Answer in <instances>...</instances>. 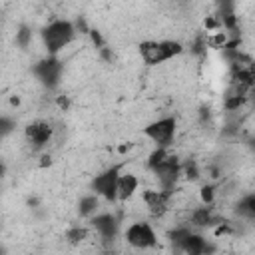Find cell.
I'll return each mask as SVG.
<instances>
[{
  "instance_id": "6da1fadb",
  "label": "cell",
  "mask_w": 255,
  "mask_h": 255,
  "mask_svg": "<svg viewBox=\"0 0 255 255\" xmlns=\"http://www.w3.org/2000/svg\"><path fill=\"white\" fill-rule=\"evenodd\" d=\"M76 38L74 24L70 20H54L42 30V42L48 50V56H56Z\"/></svg>"
},
{
  "instance_id": "7a4b0ae2",
  "label": "cell",
  "mask_w": 255,
  "mask_h": 255,
  "mask_svg": "<svg viewBox=\"0 0 255 255\" xmlns=\"http://www.w3.org/2000/svg\"><path fill=\"white\" fill-rule=\"evenodd\" d=\"M183 52V46L175 40H145L139 44V56L147 66H157L163 64Z\"/></svg>"
},
{
  "instance_id": "3957f363",
  "label": "cell",
  "mask_w": 255,
  "mask_h": 255,
  "mask_svg": "<svg viewBox=\"0 0 255 255\" xmlns=\"http://www.w3.org/2000/svg\"><path fill=\"white\" fill-rule=\"evenodd\" d=\"M175 129H177V120L173 116H167V118H159V120L147 124L143 128V135L149 137L157 147L167 149L175 137Z\"/></svg>"
},
{
  "instance_id": "277c9868",
  "label": "cell",
  "mask_w": 255,
  "mask_h": 255,
  "mask_svg": "<svg viewBox=\"0 0 255 255\" xmlns=\"http://www.w3.org/2000/svg\"><path fill=\"white\" fill-rule=\"evenodd\" d=\"M122 173V163H116L108 169H104L102 173H98L92 179V189L98 197H104L106 201L114 203L118 201V177Z\"/></svg>"
},
{
  "instance_id": "5b68a950",
  "label": "cell",
  "mask_w": 255,
  "mask_h": 255,
  "mask_svg": "<svg viewBox=\"0 0 255 255\" xmlns=\"http://www.w3.org/2000/svg\"><path fill=\"white\" fill-rule=\"evenodd\" d=\"M151 171L155 173V177L159 181V191L171 195L173 189H175V185H177V179L181 175V161H179L177 155L167 153V157L157 167H153Z\"/></svg>"
},
{
  "instance_id": "8992f818",
  "label": "cell",
  "mask_w": 255,
  "mask_h": 255,
  "mask_svg": "<svg viewBox=\"0 0 255 255\" xmlns=\"http://www.w3.org/2000/svg\"><path fill=\"white\" fill-rule=\"evenodd\" d=\"M126 241L133 249H151L157 245V235L147 221H135L126 229Z\"/></svg>"
},
{
  "instance_id": "52a82bcc",
  "label": "cell",
  "mask_w": 255,
  "mask_h": 255,
  "mask_svg": "<svg viewBox=\"0 0 255 255\" xmlns=\"http://www.w3.org/2000/svg\"><path fill=\"white\" fill-rule=\"evenodd\" d=\"M62 62L56 58V56H48L44 60H40L36 66H34V76L40 80L42 86H46L48 90H54L58 88L60 84V78H62Z\"/></svg>"
},
{
  "instance_id": "ba28073f",
  "label": "cell",
  "mask_w": 255,
  "mask_h": 255,
  "mask_svg": "<svg viewBox=\"0 0 255 255\" xmlns=\"http://www.w3.org/2000/svg\"><path fill=\"white\" fill-rule=\"evenodd\" d=\"M24 135H26V139H28L36 149H40V147H44V145L52 139V135H54V128H52L48 122L38 120V122H32V124L26 126Z\"/></svg>"
},
{
  "instance_id": "9c48e42d",
  "label": "cell",
  "mask_w": 255,
  "mask_h": 255,
  "mask_svg": "<svg viewBox=\"0 0 255 255\" xmlns=\"http://www.w3.org/2000/svg\"><path fill=\"white\" fill-rule=\"evenodd\" d=\"M90 223H92V227L100 233V237H102L106 243H110V241L116 239L120 223H118V217H116L114 213H96V215L90 219Z\"/></svg>"
},
{
  "instance_id": "30bf717a",
  "label": "cell",
  "mask_w": 255,
  "mask_h": 255,
  "mask_svg": "<svg viewBox=\"0 0 255 255\" xmlns=\"http://www.w3.org/2000/svg\"><path fill=\"white\" fill-rule=\"evenodd\" d=\"M141 197H143V201H145V205H147V209L153 217H163L167 213L171 195H167L159 189L157 191L155 189H145V191H141Z\"/></svg>"
},
{
  "instance_id": "8fae6325",
  "label": "cell",
  "mask_w": 255,
  "mask_h": 255,
  "mask_svg": "<svg viewBox=\"0 0 255 255\" xmlns=\"http://www.w3.org/2000/svg\"><path fill=\"white\" fill-rule=\"evenodd\" d=\"M223 219L219 217V215H215L213 211H211V207H195L193 211H191V217H189V223L193 225V227H201V229H205V227H215V225H219Z\"/></svg>"
},
{
  "instance_id": "7c38bea8",
  "label": "cell",
  "mask_w": 255,
  "mask_h": 255,
  "mask_svg": "<svg viewBox=\"0 0 255 255\" xmlns=\"http://www.w3.org/2000/svg\"><path fill=\"white\" fill-rule=\"evenodd\" d=\"M139 187V179L133 173H120L118 177V199L120 201H128L135 195Z\"/></svg>"
},
{
  "instance_id": "4fadbf2b",
  "label": "cell",
  "mask_w": 255,
  "mask_h": 255,
  "mask_svg": "<svg viewBox=\"0 0 255 255\" xmlns=\"http://www.w3.org/2000/svg\"><path fill=\"white\" fill-rule=\"evenodd\" d=\"M207 243H209V241H207L201 233H193V231H191V233L183 239L179 251H183L185 255H205Z\"/></svg>"
},
{
  "instance_id": "5bb4252c",
  "label": "cell",
  "mask_w": 255,
  "mask_h": 255,
  "mask_svg": "<svg viewBox=\"0 0 255 255\" xmlns=\"http://www.w3.org/2000/svg\"><path fill=\"white\" fill-rule=\"evenodd\" d=\"M98 207H100V197L96 193H90V195H84L78 203V213L82 217H88L92 219L96 213H98Z\"/></svg>"
},
{
  "instance_id": "9a60e30c",
  "label": "cell",
  "mask_w": 255,
  "mask_h": 255,
  "mask_svg": "<svg viewBox=\"0 0 255 255\" xmlns=\"http://www.w3.org/2000/svg\"><path fill=\"white\" fill-rule=\"evenodd\" d=\"M237 215L239 217H245V219H253L255 217V195L253 193H247L243 199H239L237 203Z\"/></svg>"
},
{
  "instance_id": "2e32d148",
  "label": "cell",
  "mask_w": 255,
  "mask_h": 255,
  "mask_svg": "<svg viewBox=\"0 0 255 255\" xmlns=\"http://www.w3.org/2000/svg\"><path fill=\"white\" fill-rule=\"evenodd\" d=\"M227 40H229V34L217 30V32H211V34L205 36V46L211 48V50H221L227 44Z\"/></svg>"
},
{
  "instance_id": "e0dca14e",
  "label": "cell",
  "mask_w": 255,
  "mask_h": 255,
  "mask_svg": "<svg viewBox=\"0 0 255 255\" xmlns=\"http://www.w3.org/2000/svg\"><path fill=\"white\" fill-rule=\"evenodd\" d=\"M84 239H88V229L86 227H80V225H74L66 231V241L70 245H80Z\"/></svg>"
},
{
  "instance_id": "ac0fdd59",
  "label": "cell",
  "mask_w": 255,
  "mask_h": 255,
  "mask_svg": "<svg viewBox=\"0 0 255 255\" xmlns=\"http://www.w3.org/2000/svg\"><path fill=\"white\" fill-rule=\"evenodd\" d=\"M215 191H217V185H215V183H205V185H201V189H199V199H201V203H203L205 207H211V205L215 203Z\"/></svg>"
},
{
  "instance_id": "d6986e66",
  "label": "cell",
  "mask_w": 255,
  "mask_h": 255,
  "mask_svg": "<svg viewBox=\"0 0 255 255\" xmlns=\"http://www.w3.org/2000/svg\"><path fill=\"white\" fill-rule=\"evenodd\" d=\"M189 233H191V227H187V225H179V227L171 229V231H169V241H171V245H173L175 249H179L181 243H183V239H185Z\"/></svg>"
},
{
  "instance_id": "ffe728a7",
  "label": "cell",
  "mask_w": 255,
  "mask_h": 255,
  "mask_svg": "<svg viewBox=\"0 0 255 255\" xmlns=\"http://www.w3.org/2000/svg\"><path fill=\"white\" fill-rule=\"evenodd\" d=\"M30 42H32V28H30L28 24H22V26L18 28V32H16V44H18L22 50H26V48L30 46Z\"/></svg>"
},
{
  "instance_id": "44dd1931",
  "label": "cell",
  "mask_w": 255,
  "mask_h": 255,
  "mask_svg": "<svg viewBox=\"0 0 255 255\" xmlns=\"http://www.w3.org/2000/svg\"><path fill=\"white\" fill-rule=\"evenodd\" d=\"M181 173H183L189 181H197V179H199V175H201V171H199V167H197L195 159H187L185 163H181Z\"/></svg>"
},
{
  "instance_id": "7402d4cb",
  "label": "cell",
  "mask_w": 255,
  "mask_h": 255,
  "mask_svg": "<svg viewBox=\"0 0 255 255\" xmlns=\"http://www.w3.org/2000/svg\"><path fill=\"white\" fill-rule=\"evenodd\" d=\"M247 104V96H227L225 98V102H223V106H225V110H229V112H237L239 108H243Z\"/></svg>"
},
{
  "instance_id": "603a6c76",
  "label": "cell",
  "mask_w": 255,
  "mask_h": 255,
  "mask_svg": "<svg viewBox=\"0 0 255 255\" xmlns=\"http://www.w3.org/2000/svg\"><path fill=\"white\" fill-rule=\"evenodd\" d=\"M165 157H167V149H163V147H155V149L149 153V157H147V169L157 167Z\"/></svg>"
},
{
  "instance_id": "cb8c5ba5",
  "label": "cell",
  "mask_w": 255,
  "mask_h": 255,
  "mask_svg": "<svg viewBox=\"0 0 255 255\" xmlns=\"http://www.w3.org/2000/svg\"><path fill=\"white\" fill-rule=\"evenodd\" d=\"M14 129H16V122L10 120V118H6V116H0V139H4Z\"/></svg>"
},
{
  "instance_id": "d4e9b609",
  "label": "cell",
  "mask_w": 255,
  "mask_h": 255,
  "mask_svg": "<svg viewBox=\"0 0 255 255\" xmlns=\"http://www.w3.org/2000/svg\"><path fill=\"white\" fill-rule=\"evenodd\" d=\"M205 50H207V46H205V36H203V34L195 36V40H193V44H191V52L197 54V56H203Z\"/></svg>"
},
{
  "instance_id": "484cf974",
  "label": "cell",
  "mask_w": 255,
  "mask_h": 255,
  "mask_svg": "<svg viewBox=\"0 0 255 255\" xmlns=\"http://www.w3.org/2000/svg\"><path fill=\"white\" fill-rule=\"evenodd\" d=\"M88 36H90V40H92V44L98 48V50H102V48H106V40H104V36L100 34V30H96V28H90V32H88Z\"/></svg>"
},
{
  "instance_id": "4316f807",
  "label": "cell",
  "mask_w": 255,
  "mask_h": 255,
  "mask_svg": "<svg viewBox=\"0 0 255 255\" xmlns=\"http://www.w3.org/2000/svg\"><path fill=\"white\" fill-rule=\"evenodd\" d=\"M203 28H205L207 32H217V28H219L217 16H207V18L203 20Z\"/></svg>"
},
{
  "instance_id": "83f0119b",
  "label": "cell",
  "mask_w": 255,
  "mask_h": 255,
  "mask_svg": "<svg viewBox=\"0 0 255 255\" xmlns=\"http://www.w3.org/2000/svg\"><path fill=\"white\" fill-rule=\"evenodd\" d=\"M217 237H221V235H231L233 233V227L227 223V221H221L219 225H215V231H213Z\"/></svg>"
},
{
  "instance_id": "f1b7e54d",
  "label": "cell",
  "mask_w": 255,
  "mask_h": 255,
  "mask_svg": "<svg viewBox=\"0 0 255 255\" xmlns=\"http://www.w3.org/2000/svg\"><path fill=\"white\" fill-rule=\"evenodd\" d=\"M74 30H76V32H82V34H88V32H90V26H88V22L84 20V16H80V18L74 22Z\"/></svg>"
},
{
  "instance_id": "f546056e",
  "label": "cell",
  "mask_w": 255,
  "mask_h": 255,
  "mask_svg": "<svg viewBox=\"0 0 255 255\" xmlns=\"http://www.w3.org/2000/svg\"><path fill=\"white\" fill-rule=\"evenodd\" d=\"M56 104H58V108H60L62 112H66V110L70 108V98L62 94V96H58V98H56Z\"/></svg>"
},
{
  "instance_id": "4dcf8cb0",
  "label": "cell",
  "mask_w": 255,
  "mask_h": 255,
  "mask_svg": "<svg viewBox=\"0 0 255 255\" xmlns=\"http://www.w3.org/2000/svg\"><path fill=\"white\" fill-rule=\"evenodd\" d=\"M207 173H209V177H211V179L221 177V169H219L217 165H209V167H207Z\"/></svg>"
},
{
  "instance_id": "1f68e13d",
  "label": "cell",
  "mask_w": 255,
  "mask_h": 255,
  "mask_svg": "<svg viewBox=\"0 0 255 255\" xmlns=\"http://www.w3.org/2000/svg\"><path fill=\"white\" fill-rule=\"evenodd\" d=\"M100 56H102L106 62H112V60H114V52H112L110 48H102V50H100Z\"/></svg>"
},
{
  "instance_id": "d6a6232c",
  "label": "cell",
  "mask_w": 255,
  "mask_h": 255,
  "mask_svg": "<svg viewBox=\"0 0 255 255\" xmlns=\"http://www.w3.org/2000/svg\"><path fill=\"white\" fill-rule=\"evenodd\" d=\"M20 104H22L20 96H10V106H12V108H18Z\"/></svg>"
},
{
  "instance_id": "836d02e7",
  "label": "cell",
  "mask_w": 255,
  "mask_h": 255,
  "mask_svg": "<svg viewBox=\"0 0 255 255\" xmlns=\"http://www.w3.org/2000/svg\"><path fill=\"white\" fill-rule=\"evenodd\" d=\"M129 149H131V145H129V143H122V145L118 147V153H128Z\"/></svg>"
},
{
  "instance_id": "e575fe53",
  "label": "cell",
  "mask_w": 255,
  "mask_h": 255,
  "mask_svg": "<svg viewBox=\"0 0 255 255\" xmlns=\"http://www.w3.org/2000/svg\"><path fill=\"white\" fill-rule=\"evenodd\" d=\"M50 163H52L50 155H42V161H40V165H42V167H46V165H50Z\"/></svg>"
},
{
  "instance_id": "d590c367",
  "label": "cell",
  "mask_w": 255,
  "mask_h": 255,
  "mask_svg": "<svg viewBox=\"0 0 255 255\" xmlns=\"http://www.w3.org/2000/svg\"><path fill=\"white\" fill-rule=\"evenodd\" d=\"M4 171H6V167H4V163L0 161V179H2V175H4Z\"/></svg>"
},
{
  "instance_id": "8d00e7d4",
  "label": "cell",
  "mask_w": 255,
  "mask_h": 255,
  "mask_svg": "<svg viewBox=\"0 0 255 255\" xmlns=\"http://www.w3.org/2000/svg\"><path fill=\"white\" fill-rule=\"evenodd\" d=\"M0 255H4V249H2V245H0Z\"/></svg>"
}]
</instances>
